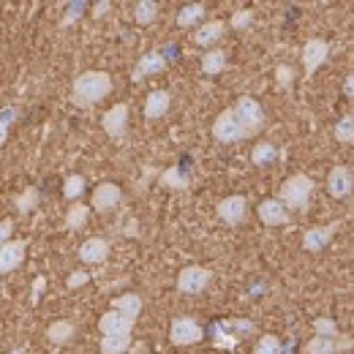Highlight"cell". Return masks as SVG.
Wrapping results in <instances>:
<instances>
[{
  "label": "cell",
  "mask_w": 354,
  "mask_h": 354,
  "mask_svg": "<svg viewBox=\"0 0 354 354\" xmlns=\"http://www.w3.org/2000/svg\"><path fill=\"white\" fill-rule=\"evenodd\" d=\"M44 286H46V278H44V275H39V278L33 281V306L41 300V292H44Z\"/></svg>",
  "instance_id": "obj_41"
},
{
  "label": "cell",
  "mask_w": 354,
  "mask_h": 354,
  "mask_svg": "<svg viewBox=\"0 0 354 354\" xmlns=\"http://www.w3.org/2000/svg\"><path fill=\"white\" fill-rule=\"evenodd\" d=\"M223 33H226V22L213 19V22L202 25V28L194 33V41H196L199 46H210V44H216V41H221Z\"/></svg>",
  "instance_id": "obj_20"
},
{
  "label": "cell",
  "mask_w": 354,
  "mask_h": 354,
  "mask_svg": "<svg viewBox=\"0 0 354 354\" xmlns=\"http://www.w3.org/2000/svg\"><path fill=\"white\" fill-rule=\"evenodd\" d=\"M169 104H172V95L167 90H153L145 101V118L147 120H158L169 112Z\"/></svg>",
  "instance_id": "obj_19"
},
{
  "label": "cell",
  "mask_w": 354,
  "mask_h": 354,
  "mask_svg": "<svg viewBox=\"0 0 354 354\" xmlns=\"http://www.w3.org/2000/svg\"><path fill=\"white\" fill-rule=\"evenodd\" d=\"M101 126H104L106 136L123 139L126 131H129V106H126V104H115V106L101 118Z\"/></svg>",
  "instance_id": "obj_9"
},
{
  "label": "cell",
  "mask_w": 354,
  "mask_h": 354,
  "mask_svg": "<svg viewBox=\"0 0 354 354\" xmlns=\"http://www.w3.org/2000/svg\"><path fill=\"white\" fill-rule=\"evenodd\" d=\"M161 71H167V57L161 55V52H147V55H142L139 57V63L133 66V82H139V80H145V77H153V74H161Z\"/></svg>",
  "instance_id": "obj_13"
},
{
  "label": "cell",
  "mask_w": 354,
  "mask_h": 354,
  "mask_svg": "<svg viewBox=\"0 0 354 354\" xmlns=\"http://www.w3.org/2000/svg\"><path fill=\"white\" fill-rule=\"evenodd\" d=\"M136 324V319L120 313V310H106L101 319H98V330L104 338H131V330Z\"/></svg>",
  "instance_id": "obj_7"
},
{
  "label": "cell",
  "mask_w": 354,
  "mask_h": 354,
  "mask_svg": "<svg viewBox=\"0 0 354 354\" xmlns=\"http://www.w3.org/2000/svg\"><path fill=\"white\" fill-rule=\"evenodd\" d=\"M17 115H19V109H17V106H3V109H0V145L6 142V136H8V129L14 126Z\"/></svg>",
  "instance_id": "obj_32"
},
{
  "label": "cell",
  "mask_w": 354,
  "mask_h": 354,
  "mask_svg": "<svg viewBox=\"0 0 354 354\" xmlns=\"http://www.w3.org/2000/svg\"><path fill=\"white\" fill-rule=\"evenodd\" d=\"M74 335H77V327H74V322H68V319L52 322V324L46 327V338H49L52 344H57V346H63V344L74 341Z\"/></svg>",
  "instance_id": "obj_21"
},
{
  "label": "cell",
  "mask_w": 354,
  "mask_h": 354,
  "mask_svg": "<svg viewBox=\"0 0 354 354\" xmlns=\"http://www.w3.org/2000/svg\"><path fill=\"white\" fill-rule=\"evenodd\" d=\"M335 229H338V223H327V226H313V229H308V232L303 234V248H306V251H313V254L324 251V248L330 245Z\"/></svg>",
  "instance_id": "obj_12"
},
{
  "label": "cell",
  "mask_w": 354,
  "mask_h": 354,
  "mask_svg": "<svg viewBox=\"0 0 354 354\" xmlns=\"http://www.w3.org/2000/svg\"><path fill=\"white\" fill-rule=\"evenodd\" d=\"M133 17H136L139 25H150V22L158 17V3H153V0H139V3L133 6Z\"/></svg>",
  "instance_id": "obj_28"
},
{
  "label": "cell",
  "mask_w": 354,
  "mask_h": 354,
  "mask_svg": "<svg viewBox=\"0 0 354 354\" xmlns=\"http://www.w3.org/2000/svg\"><path fill=\"white\" fill-rule=\"evenodd\" d=\"M275 77H278V82H281L283 88H289L292 80H295V71H292L289 66H278V68H275Z\"/></svg>",
  "instance_id": "obj_39"
},
{
  "label": "cell",
  "mask_w": 354,
  "mask_h": 354,
  "mask_svg": "<svg viewBox=\"0 0 354 354\" xmlns=\"http://www.w3.org/2000/svg\"><path fill=\"white\" fill-rule=\"evenodd\" d=\"M344 93L349 95V98H354V71L346 77V85H344Z\"/></svg>",
  "instance_id": "obj_43"
},
{
  "label": "cell",
  "mask_w": 354,
  "mask_h": 354,
  "mask_svg": "<svg viewBox=\"0 0 354 354\" xmlns=\"http://www.w3.org/2000/svg\"><path fill=\"white\" fill-rule=\"evenodd\" d=\"M232 109H234V115H237L243 131L248 133V136H254V133H259L265 129V109H262V104H259L257 98L243 95Z\"/></svg>",
  "instance_id": "obj_3"
},
{
  "label": "cell",
  "mask_w": 354,
  "mask_h": 354,
  "mask_svg": "<svg viewBox=\"0 0 354 354\" xmlns=\"http://www.w3.org/2000/svg\"><path fill=\"white\" fill-rule=\"evenodd\" d=\"M39 199H41V194H39V188H25L22 194H17V199H14V207L22 213V216H28L30 210H36L39 207Z\"/></svg>",
  "instance_id": "obj_25"
},
{
  "label": "cell",
  "mask_w": 354,
  "mask_h": 354,
  "mask_svg": "<svg viewBox=\"0 0 354 354\" xmlns=\"http://www.w3.org/2000/svg\"><path fill=\"white\" fill-rule=\"evenodd\" d=\"M281 352L283 349H281V341L275 335H262L259 344H257V349H254V354H281Z\"/></svg>",
  "instance_id": "obj_34"
},
{
  "label": "cell",
  "mask_w": 354,
  "mask_h": 354,
  "mask_svg": "<svg viewBox=\"0 0 354 354\" xmlns=\"http://www.w3.org/2000/svg\"><path fill=\"white\" fill-rule=\"evenodd\" d=\"M85 8H88V3H71V6H68V14H66V17H63V22H60V28H68L71 22H77V19L82 17V11H85Z\"/></svg>",
  "instance_id": "obj_36"
},
{
  "label": "cell",
  "mask_w": 354,
  "mask_h": 354,
  "mask_svg": "<svg viewBox=\"0 0 354 354\" xmlns=\"http://www.w3.org/2000/svg\"><path fill=\"white\" fill-rule=\"evenodd\" d=\"M109 257V243L104 237H90L80 245V259L85 265H101Z\"/></svg>",
  "instance_id": "obj_16"
},
{
  "label": "cell",
  "mask_w": 354,
  "mask_h": 354,
  "mask_svg": "<svg viewBox=\"0 0 354 354\" xmlns=\"http://www.w3.org/2000/svg\"><path fill=\"white\" fill-rule=\"evenodd\" d=\"M278 158V150H275V145H270V142H259L257 147H254V153H251V161L257 164V167H267V164H272Z\"/></svg>",
  "instance_id": "obj_29"
},
{
  "label": "cell",
  "mask_w": 354,
  "mask_h": 354,
  "mask_svg": "<svg viewBox=\"0 0 354 354\" xmlns=\"http://www.w3.org/2000/svg\"><path fill=\"white\" fill-rule=\"evenodd\" d=\"M251 22H254V11H248V8H243V11H237V14L232 17V28H234V30H245Z\"/></svg>",
  "instance_id": "obj_37"
},
{
  "label": "cell",
  "mask_w": 354,
  "mask_h": 354,
  "mask_svg": "<svg viewBox=\"0 0 354 354\" xmlns=\"http://www.w3.org/2000/svg\"><path fill=\"white\" fill-rule=\"evenodd\" d=\"M63 194H66V199H80L82 194H85V177L82 175H71L66 180V185H63Z\"/></svg>",
  "instance_id": "obj_31"
},
{
  "label": "cell",
  "mask_w": 354,
  "mask_h": 354,
  "mask_svg": "<svg viewBox=\"0 0 354 354\" xmlns=\"http://www.w3.org/2000/svg\"><path fill=\"white\" fill-rule=\"evenodd\" d=\"M313 330H316V335H327V338H338L341 333H338V327H335V322L333 319H316L313 322Z\"/></svg>",
  "instance_id": "obj_35"
},
{
  "label": "cell",
  "mask_w": 354,
  "mask_h": 354,
  "mask_svg": "<svg viewBox=\"0 0 354 354\" xmlns=\"http://www.w3.org/2000/svg\"><path fill=\"white\" fill-rule=\"evenodd\" d=\"M90 281V275L88 272H82V270H77V272H71L68 278H66V286L68 289H80V286H85Z\"/></svg>",
  "instance_id": "obj_38"
},
{
  "label": "cell",
  "mask_w": 354,
  "mask_h": 354,
  "mask_svg": "<svg viewBox=\"0 0 354 354\" xmlns=\"http://www.w3.org/2000/svg\"><path fill=\"white\" fill-rule=\"evenodd\" d=\"M11 232H14V221H11V218L0 221V248H3L6 243H11Z\"/></svg>",
  "instance_id": "obj_40"
},
{
  "label": "cell",
  "mask_w": 354,
  "mask_h": 354,
  "mask_svg": "<svg viewBox=\"0 0 354 354\" xmlns=\"http://www.w3.org/2000/svg\"><path fill=\"white\" fill-rule=\"evenodd\" d=\"M335 139H338V142H346V145H352L354 142L352 115H346V118H341V120H338V126H335Z\"/></svg>",
  "instance_id": "obj_33"
},
{
  "label": "cell",
  "mask_w": 354,
  "mask_h": 354,
  "mask_svg": "<svg viewBox=\"0 0 354 354\" xmlns=\"http://www.w3.org/2000/svg\"><path fill=\"white\" fill-rule=\"evenodd\" d=\"M161 185L175 188V191H185V188H191V177L185 175L180 167H169V169L161 175Z\"/></svg>",
  "instance_id": "obj_27"
},
{
  "label": "cell",
  "mask_w": 354,
  "mask_h": 354,
  "mask_svg": "<svg viewBox=\"0 0 354 354\" xmlns=\"http://www.w3.org/2000/svg\"><path fill=\"white\" fill-rule=\"evenodd\" d=\"M131 349V338H101V354H126Z\"/></svg>",
  "instance_id": "obj_30"
},
{
  "label": "cell",
  "mask_w": 354,
  "mask_h": 354,
  "mask_svg": "<svg viewBox=\"0 0 354 354\" xmlns=\"http://www.w3.org/2000/svg\"><path fill=\"white\" fill-rule=\"evenodd\" d=\"M218 216H221V221L229 223V226L243 223L245 216H248V202H245V196H240V194L226 196L221 205H218Z\"/></svg>",
  "instance_id": "obj_11"
},
{
  "label": "cell",
  "mask_w": 354,
  "mask_h": 354,
  "mask_svg": "<svg viewBox=\"0 0 354 354\" xmlns=\"http://www.w3.org/2000/svg\"><path fill=\"white\" fill-rule=\"evenodd\" d=\"M205 3H188V6H183L180 8V14H177V25L180 28H194L202 17H205Z\"/></svg>",
  "instance_id": "obj_23"
},
{
  "label": "cell",
  "mask_w": 354,
  "mask_h": 354,
  "mask_svg": "<svg viewBox=\"0 0 354 354\" xmlns=\"http://www.w3.org/2000/svg\"><path fill=\"white\" fill-rule=\"evenodd\" d=\"M349 346H352V341H349V338H344V335H338V338L316 335V338H310L308 341L306 352L308 354H338L341 349H349Z\"/></svg>",
  "instance_id": "obj_18"
},
{
  "label": "cell",
  "mask_w": 354,
  "mask_h": 354,
  "mask_svg": "<svg viewBox=\"0 0 354 354\" xmlns=\"http://www.w3.org/2000/svg\"><path fill=\"white\" fill-rule=\"evenodd\" d=\"M213 136H216L221 145H237V142L248 139V133L243 131V126H240V120H237V115H234L232 106L223 109L221 115L216 118V123H213Z\"/></svg>",
  "instance_id": "obj_5"
},
{
  "label": "cell",
  "mask_w": 354,
  "mask_h": 354,
  "mask_svg": "<svg viewBox=\"0 0 354 354\" xmlns=\"http://www.w3.org/2000/svg\"><path fill=\"white\" fill-rule=\"evenodd\" d=\"M330 55V44L324 39H310L303 46V66H306V77H313L319 71V66L327 60Z\"/></svg>",
  "instance_id": "obj_10"
},
{
  "label": "cell",
  "mask_w": 354,
  "mask_h": 354,
  "mask_svg": "<svg viewBox=\"0 0 354 354\" xmlns=\"http://www.w3.org/2000/svg\"><path fill=\"white\" fill-rule=\"evenodd\" d=\"M112 310H120V313L136 319L142 313V297L139 295H120V297L112 300Z\"/></svg>",
  "instance_id": "obj_24"
},
{
  "label": "cell",
  "mask_w": 354,
  "mask_h": 354,
  "mask_svg": "<svg viewBox=\"0 0 354 354\" xmlns=\"http://www.w3.org/2000/svg\"><path fill=\"white\" fill-rule=\"evenodd\" d=\"M169 338H172L175 346H194V344H199L205 338V330H202V324L196 319L177 316L172 322V327H169Z\"/></svg>",
  "instance_id": "obj_6"
},
{
  "label": "cell",
  "mask_w": 354,
  "mask_h": 354,
  "mask_svg": "<svg viewBox=\"0 0 354 354\" xmlns=\"http://www.w3.org/2000/svg\"><path fill=\"white\" fill-rule=\"evenodd\" d=\"M327 191H330V196H335V199L349 196V194L354 191L352 172H349L346 167H335V169L327 175Z\"/></svg>",
  "instance_id": "obj_14"
},
{
  "label": "cell",
  "mask_w": 354,
  "mask_h": 354,
  "mask_svg": "<svg viewBox=\"0 0 354 354\" xmlns=\"http://www.w3.org/2000/svg\"><path fill=\"white\" fill-rule=\"evenodd\" d=\"M0 286H3V283H0Z\"/></svg>",
  "instance_id": "obj_46"
},
{
  "label": "cell",
  "mask_w": 354,
  "mask_h": 354,
  "mask_svg": "<svg viewBox=\"0 0 354 354\" xmlns=\"http://www.w3.org/2000/svg\"><path fill=\"white\" fill-rule=\"evenodd\" d=\"M90 218V207L88 205H82V202H74V207H68V213H66V229H71V232H77V229H82Z\"/></svg>",
  "instance_id": "obj_26"
},
{
  "label": "cell",
  "mask_w": 354,
  "mask_h": 354,
  "mask_svg": "<svg viewBox=\"0 0 354 354\" xmlns=\"http://www.w3.org/2000/svg\"><path fill=\"white\" fill-rule=\"evenodd\" d=\"M352 120H354V112H352Z\"/></svg>",
  "instance_id": "obj_45"
},
{
  "label": "cell",
  "mask_w": 354,
  "mask_h": 354,
  "mask_svg": "<svg viewBox=\"0 0 354 354\" xmlns=\"http://www.w3.org/2000/svg\"><path fill=\"white\" fill-rule=\"evenodd\" d=\"M257 213H259L262 223H267V226H283V223H289V210L281 205V199H265L257 207Z\"/></svg>",
  "instance_id": "obj_17"
},
{
  "label": "cell",
  "mask_w": 354,
  "mask_h": 354,
  "mask_svg": "<svg viewBox=\"0 0 354 354\" xmlns=\"http://www.w3.org/2000/svg\"><path fill=\"white\" fill-rule=\"evenodd\" d=\"M223 68H226V52H223V49H210V52L202 55V71H205L207 77L221 74Z\"/></svg>",
  "instance_id": "obj_22"
},
{
  "label": "cell",
  "mask_w": 354,
  "mask_h": 354,
  "mask_svg": "<svg viewBox=\"0 0 354 354\" xmlns=\"http://www.w3.org/2000/svg\"><path fill=\"white\" fill-rule=\"evenodd\" d=\"M313 194V180L308 175H292L283 185H281V205L286 210H306Z\"/></svg>",
  "instance_id": "obj_2"
},
{
  "label": "cell",
  "mask_w": 354,
  "mask_h": 354,
  "mask_svg": "<svg viewBox=\"0 0 354 354\" xmlns=\"http://www.w3.org/2000/svg\"><path fill=\"white\" fill-rule=\"evenodd\" d=\"M8 354H30L28 349H14V352H8Z\"/></svg>",
  "instance_id": "obj_44"
},
{
  "label": "cell",
  "mask_w": 354,
  "mask_h": 354,
  "mask_svg": "<svg viewBox=\"0 0 354 354\" xmlns=\"http://www.w3.org/2000/svg\"><path fill=\"white\" fill-rule=\"evenodd\" d=\"M109 8H112V3H109V0H104V3H98V6L93 8V17H104Z\"/></svg>",
  "instance_id": "obj_42"
},
{
  "label": "cell",
  "mask_w": 354,
  "mask_h": 354,
  "mask_svg": "<svg viewBox=\"0 0 354 354\" xmlns=\"http://www.w3.org/2000/svg\"><path fill=\"white\" fill-rule=\"evenodd\" d=\"M112 93V77L106 71H85L74 80L71 101L77 106H93Z\"/></svg>",
  "instance_id": "obj_1"
},
{
  "label": "cell",
  "mask_w": 354,
  "mask_h": 354,
  "mask_svg": "<svg viewBox=\"0 0 354 354\" xmlns=\"http://www.w3.org/2000/svg\"><path fill=\"white\" fill-rule=\"evenodd\" d=\"M120 199H123V194H120V188H118L115 183H101V185H95V191H93L90 207L98 210V213H112V210L120 205Z\"/></svg>",
  "instance_id": "obj_8"
},
{
  "label": "cell",
  "mask_w": 354,
  "mask_h": 354,
  "mask_svg": "<svg viewBox=\"0 0 354 354\" xmlns=\"http://www.w3.org/2000/svg\"><path fill=\"white\" fill-rule=\"evenodd\" d=\"M213 281V272L207 267H199V265H191V267H183L180 275H177V292L180 295H202Z\"/></svg>",
  "instance_id": "obj_4"
},
{
  "label": "cell",
  "mask_w": 354,
  "mask_h": 354,
  "mask_svg": "<svg viewBox=\"0 0 354 354\" xmlns=\"http://www.w3.org/2000/svg\"><path fill=\"white\" fill-rule=\"evenodd\" d=\"M25 248L28 243L25 240H11L0 248V272H11L25 262Z\"/></svg>",
  "instance_id": "obj_15"
}]
</instances>
